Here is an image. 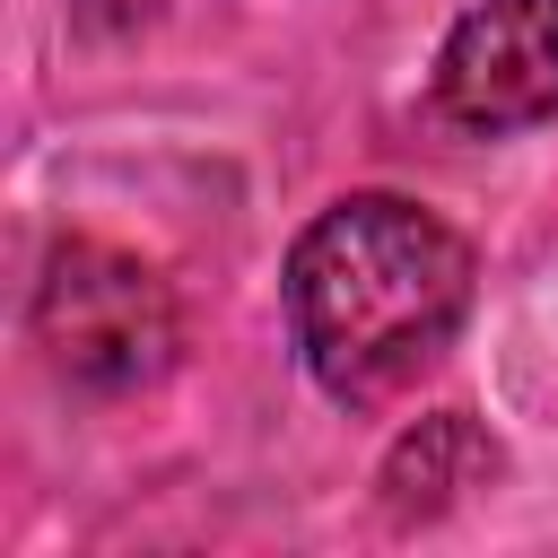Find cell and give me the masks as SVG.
<instances>
[{
	"instance_id": "obj_2",
	"label": "cell",
	"mask_w": 558,
	"mask_h": 558,
	"mask_svg": "<svg viewBox=\"0 0 558 558\" xmlns=\"http://www.w3.org/2000/svg\"><path fill=\"white\" fill-rule=\"evenodd\" d=\"M35 349L78 392H148L183 349V314L140 253L70 235L35 279Z\"/></svg>"
},
{
	"instance_id": "obj_1",
	"label": "cell",
	"mask_w": 558,
	"mask_h": 558,
	"mask_svg": "<svg viewBox=\"0 0 558 558\" xmlns=\"http://www.w3.org/2000/svg\"><path fill=\"white\" fill-rule=\"evenodd\" d=\"M462 314L471 244L401 192H349L288 244L296 357L349 410H375L401 384H418L462 331Z\"/></svg>"
},
{
	"instance_id": "obj_5",
	"label": "cell",
	"mask_w": 558,
	"mask_h": 558,
	"mask_svg": "<svg viewBox=\"0 0 558 558\" xmlns=\"http://www.w3.org/2000/svg\"><path fill=\"white\" fill-rule=\"evenodd\" d=\"M157 9H166V0H70V17H78L87 35H105V44H113V35H140V26H157Z\"/></svg>"
},
{
	"instance_id": "obj_4",
	"label": "cell",
	"mask_w": 558,
	"mask_h": 558,
	"mask_svg": "<svg viewBox=\"0 0 558 558\" xmlns=\"http://www.w3.org/2000/svg\"><path fill=\"white\" fill-rule=\"evenodd\" d=\"M497 471H506L497 436H488L471 410H436V418H418V427L392 445V462H384V514H392V523H436L445 506H462V497L488 488Z\"/></svg>"
},
{
	"instance_id": "obj_3",
	"label": "cell",
	"mask_w": 558,
	"mask_h": 558,
	"mask_svg": "<svg viewBox=\"0 0 558 558\" xmlns=\"http://www.w3.org/2000/svg\"><path fill=\"white\" fill-rule=\"evenodd\" d=\"M436 105L480 140L558 122V0H471L436 44Z\"/></svg>"
}]
</instances>
